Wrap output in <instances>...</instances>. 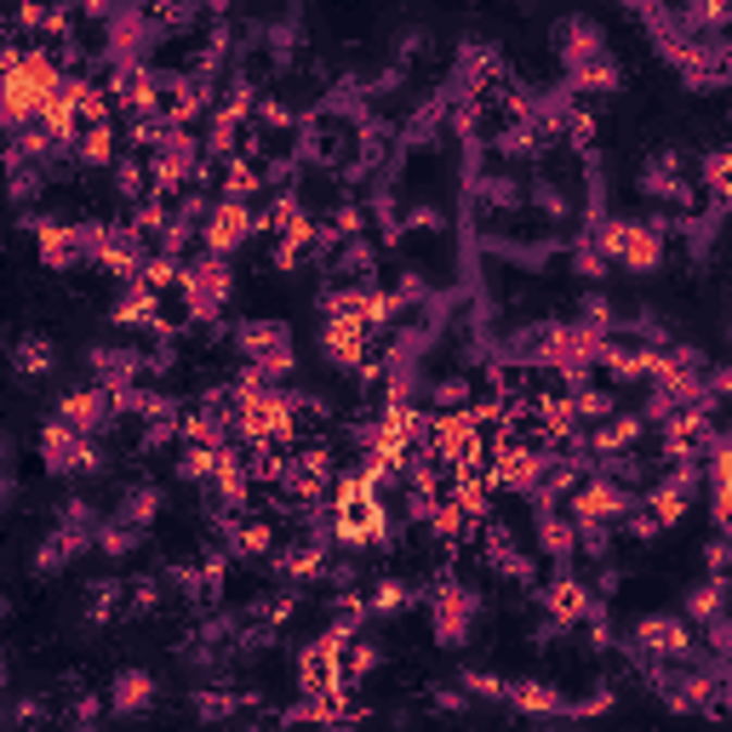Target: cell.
Here are the masks:
<instances>
[{
    "instance_id": "cell-5",
    "label": "cell",
    "mask_w": 732,
    "mask_h": 732,
    "mask_svg": "<svg viewBox=\"0 0 732 732\" xmlns=\"http://www.w3.org/2000/svg\"><path fill=\"white\" fill-rule=\"evenodd\" d=\"M252 229H258L252 201H235V195H224V201H212L207 224H201V247L229 258L235 247H247V240H252Z\"/></svg>"
},
{
    "instance_id": "cell-21",
    "label": "cell",
    "mask_w": 732,
    "mask_h": 732,
    "mask_svg": "<svg viewBox=\"0 0 732 732\" xmlns=\"http://www.w3.org/2000/svg\"><path fill=\"white\" fill-rule=\"evenodd\" d=\"M412 601V590L401 584V579H384V584H372V595H367V612H401Z\"/></svg>"
},
{
    "instance_id": "cell-6",
    "label": "cell",
    "mask_w": 732,
    "mask_h": 732,
    "mask_svg": "<svg viewBox=\"0 0 732 732\" xmlns=\"http://www.w3.org/2000/svg\"><path fill=\"white\" fill-rule=\"evenodd\" d=\"M58 418H70L80 435H98V430H109V424L121 418L115 389H103V384H92V389H70V395L58 401Z\"/></svg>"
},
{
    "instance_id": "cell-31",
    "label": "cell",
    "mask_w": 732,
    "mask_h": 732,
    "mask_svg": "<svg viewBox=\"0 0 732 732\" xmlns=\"http://www.w3.org/2000/svg\"><path fill=\"white\" fill-rule=\"evenodd\" d=\"M538 207H544L549 218H567V195H561L556 184H544V189H538Z\"/></svg>"
},
{
    "instance_id": "cell-8",
    "label": "cell",
    "mask_w": 732,
    "mask_h": 732,
    "mask_svg": "<svg viewBox=\"0 0 732 732\" xmlns=\"http://www.w3.org/2000/svg\"><path fill=\"white\" fill-rule=\"evenodd\" d=\"M35 447H40V463L63 475V470H80L86 435L70 424V418H47V424H40V435H35Z\"/></svg>"
},
{
    "instance_id": "cell-4",
    "label": "cell",
    "mask_w": 732,
    "mask_h": 732,
    "mask_svg": "<svg viewBox=\"0 0 732 732\" xmlns=\"http://www.w3.org/2000/svg\"><path fill=\"white\" fill-rule=\"evenodd\" d=\"M229 286H235V281H229V258L201 247V258H195V263H184V286H177V293H184L189 315L212 321V315H218V303L229 298Z\"/></svg>"
},
{
    "instance_id": "cell-1",
    "label": "cell",
    "mask_w": 732,
    "mask_h": 732,
    "mask_svg": "<svg viewBox=\"0 0 732 732\" xmlns=\"http://www.w3.org/2000/svg\"><path fill=\"white\" fill-rule=\"evenodd\" d=\"M70 80V70L58 63V52L47 47H17L7 52V80H0V109H7V126L12 132H29L40 126V115H47V103L58 98V86Z\"/></svg>"
},
{
    "instance_id": "cell-16",
    "label": "cell",
    "mask_w": 732,
    "mask_h": 732,
    "mask_svg": "<svg viewBox=\"0 0 732 732\" xmlns=\"http://www.w3.org/2000/svg\"><path fill=\"white\" fill-rule=\"evenodd\" d=\"M704 481L716 498H732V435L709 441V458H704Z\"/></svg>"
},
{
    "instance_id": "cell-13",
    "label": "cell",
    "mask_w": 732,
    "mask_h": 732,
    "mask_svg": "<svg viewBox=\"0 0 732 732\" xmlns=\"http://www.w3.org/2000/svg\"><path fill=\"white\" fill-rule=\"evenodd\" d=\"M75 161H80V166H115V161H121V132H115V121L86 126L80 144H75Z\"/></svg>"
},
{
    "instance_id": "cell-28",
    "label": "cell",
    "mask_w": 732,
    "mask_h": 732,
    "mask_svg": "<svg viewBox=\"0 0 732 732\" xmlns=\"http://www.w3.org/2000/svg\"><path fill=\"white\" fill-rule=\"evenodd\" d=\"M126 595H132V612H149V607H161V584H154V579H138V584H132Z\"/></svg>"
},
{
    "instance_id": "cell-19",
    "label": "cell",
    "mask_w": 732,
    "mask_h": 732,
    "mask_svg": "<svg viewBox=\"0 0 732 732\" xmlns=\"http://www.w3.org/2000/svg\"><path fill=\"white\" fill-rule=\"evenodd\" d=\"M572 412H579V424H607V418L618 412V395L612 389H572Z\"/></svg>"
},
{
    "instance_id": "cell-18",
    "label": "cell",
    "mask_w": 732,
    "mask_h": 732,
    "mask_svg": "<svg viewBox=\"0 0 732 732\" xmlns=\"http://www.w3.org/2000/svg\"><path fill=\"white\" fill-rule=\"evenodd\" d=\"M229 544L240 549V556H270L275 549V521H235Z\"/></svg>"
},
{
    "instance_id": "cell-7",
    "label": "cell",
    "mask_w": 732,
    "mask_h": 732,
    "mask_svg": "<svg viewBox=\"0 0 732 732\" xmlns=\"http://www.w3.org/2000/svg\"><path fill=\"white\" fill-rule=\"evenodd\" d=\"M435 641L441 647H463V635H470V618H475V595L470 590H458V584H441L435 590Z\"/></svg>"
},
{
    "instance_id": "cell-9",
    "label": "cell",
    "mask_w": 732,
    "mask_h": 732,
    "mask_svg": "<svg viewBox=\"0 0 732 732\" xmlns=\"http://www.w3.org/2000/svg\"><path fill=\"white\" fill-rule=\"evenodd\" d=\"M544 601H549V630L544 635H561L567 624H584L590 607H595V595H590L584 579H567V572H561V579L544 590Z\"/></svg>"
},
{
    "instance_id": "cell-22",
    "label": "cell",
    "mask_w": 732,
    "mask_h": 732,
    "mask_svg": "<svg viewBox=\"0 0 732 732\" xmlns=\"http://www.w3.org/2000/svg\"><path fill=\"white\" fill-rule=\"evenodd\" d=\"M686 618H698V624H716V618H721V579L704 584V590H693V601H686Z\"/></svg>"
},
{
    "instance_id": "cell-11",
    "label": "cell",
    "mask_w": 732,
    "mask_h": 732,
    "mask_svg": "<svg viewBox=\"0 0 732 732\" xmlns=\"http://www.w3.org/2000/svg\"><path fill=\"white\" fill-rule=\"evenodd\" d=\"M641 435H647V424H641V412H624V418H607V424H595L590 430V452L595 458H618V452H630L641 447Z\"/></svg>"
},
{
    "instance_id": "cell-3",
    "label": "cell",
    "mask_w": 732,
    "mask_h": 732,
    "mask_svg": "<svg viewBox=\"0 0 732 732\" xmlns=\"http://www.w3.org/2000/svg\"><path fill=\"white\" fill-rule=\"evenodd\" d=\"M635 509V493L618 475H607V470H595V475H584L579 486L567 493V516L572 521H601V526H612V521H624Z\"/></svg>"
},
{
    "instance_id": "cell-26",
    "label": "cell",
    "mask_w": 732,
    "mask_h": 732,
    "mask_svg": "<svg viewBox=\"0 0 732 732\" xmlns=\"http://www.w3.org/2000/svg\"><path fill=\"white\" fill-rule=\"evenodd\" d=\"M98 549H103V556H126V549H132V521H121V526H98Z\"/></svg>"
},
{
    "instance_id": "cell-23",
    "label": "cell",
    "mask_w": 732,
    "mask_h": 732,
    "mask_svg": "<svg viewBox=\"0 0 732 732\" xmlns=\"http://www.w3.org/2000/svg\"><path fill=\"white\" fill-rule=\"evenodd\" d=\"M367 670H379V647H372V641H355V635H349V647H344V675L355 681V675H367Z\"/></svg>"
},
{
    "instance_id": "cell-30",
    "label": "cell",
    "mask_w": 732,
    "mask_h": 732,
    "mask_svg": "<svg viewBox=\"0 0 732 732\" xmlns=\"http://www.w3.org/2000/svg\"><path fill=\"white\" fill-rule=\"evenodd\" d=\"M463 686H470V693H475V698H504V681H493V675H481V670H475V675H463Z\"/></svg>"
},
{
    "instance_id": "cell-33",
    "label": "cell",
    "mask_w": 732,
    "mask_h": 732,
    "mask_svg": "<svg viewBox=\"0 0 732 732\" xmlns=\"http://www.w3.org/2000/svg\"><path fill=\"white\" fill-rule=\"evenodd\" d=\"M75 7H109V0H75Z\"/></svg>"
},
{
    "instance_id": "cell-32",
    "label": "cell",
    "mask_w": 732,
    "mask_h": 732,
    "mask_svg": "<svg viewBox=\"0 0 732 732\" xmlns=\"http://www.w3.org/2000/svg\"><path fill=\"white\" fill-rule=\"evenodd\" d=\"M709 389H716V395H732V367H721L716 379H709Z\"/></svg>"
},
{
    "instance_id": "cell-12",
    "label": "cell",
    "mask_w": 732,
    "mask_h": 732,
    "mask_svg": "<svg viewBox=\"0 0 732 732\" xmlns=\"http://www.w3.org/2000/svg\"><path fill=\"white\" fill-rule=\"evenodd\" d=\"M538 549H544L549 561H567L572 549H579V521H572L567 509L549 504L544 516H538Z\"/></svg>"
},
{
    "instance_id": "cell-29",
    "label": "cell",
    "mask_w": 732,
    "mask_h": 732,
    "mask_svg": "<svg viewBox=\"0 0 732 732\" xmlns=\"http://www.w3.org/2000/svg\"><path fill=\"white\" fill-rule=\"evenodd\" d=\"M258 121H263V126H293V109L275 103V98H263V103H258Z\"/></svg>"
},
{
    "instance_id": "cell-20",
    "label": "cell",
    "mask_w": 732,
    "mask_h": 732,
    "mask_svg": "<svg viewBox=\"0 0 732 732\" xmlns=\"http://www.w3.org/2000/svg\"><path fill=\"white\" fill-rule=\"evenodd\" d=\"M154 516H161V493H154V486H132V493H126V509H121V521L149 526Z\"/></svg>"
},
{
    "instance_id": "cell-14",
    "label": "cell",
    "mask_w": 732,
    "mask_h": 732,
    "mask_svg": "<svg viewBox=\"0 0 732 732\" xmlns=\"http://www.w3.org/2000/svg\"><path fill=\"white\" fill-rule=\"evenodd\" d=\"M504 698L516 709H526V716H561V709H567L561 693H556V686H544V681H509Z\"/></svg>"
},
{
    "instance_id": "cell-27",
    "label": "cell",
    "mask_w": 732,
    "mask_h": 732,
    "mask_svg": "<svg viewBox=\"0 0 732 732\" xmlns=\"http://www.w3.org/2000/svg\"><path fill=\"white\" fill-rule=\"evenodd\" d=\"M584 326H595V332H607V326H612V303H607L601 293H590V298H584Z\"/></svg>"
},
{
    "instance_id": "cell-2",
    "label": "cell",
    "mask_w": 732,
    "mask_h": 732,
    "mask_svg": "<svg viewBox=\"0 0 732 732\" xmlns=\"http://www.w3.org/2000/svg\"><path fill=\"white\" fill-rule=\"evenodd\" d=\"M607 263H624L630 275H653L663 263V224H630V218H607L595 235Z\"/></svg>"
},
{
    "instance_id": "cell-24",
    "label": "cell",
    "mask_w": 732,
    "mask_h": 732,
    "mask_svg": "<svg viewBox=\"0 0 732 732\" xmlns=\"http://www.w3.org/2000/svg\"><path fill=\"white\" fill-rule=\"evenodd\" d=\"M115 601H121V584L109 579V584H98V590H92V601H86V618H92V624H103V618L115 612Z\"/></svg>"
},
{
    "instance_id": "cell-17",
    "label": "cell",
    "mask_w": 732,
    "mask_h": 732,
    "mask_svg": "<svg viewBox=\"0 0 732 732\" xmlns=\"http://www.w3.org/2000/svg\"><path fill=\"white\" fill-rule=\"evenodd\" d=\"M12 361H17V372H24V379H47V372L58 367V349H52L47 338H40V332H29V338L17 344Z\"/></svg>"
},
{
    "instance_id": "cell-10",
    "label": "cell",
    "mask_w": 732,
    "mask_h": 732,
    "mask_svg": "<svg viewBox=\"0 0 732 732\" xmlns=\"http://www.w3.org/2000/svg\"><path fill=\"white\" fill-rule=\"evenodd\" d=\"M635 647L658 653V658H681V653H693V624H686V618H641Z\"/></svg>"
},
{
    "instance_id": "cell-25",
    "label": "cell",
    "mask_w": 732,
    "mask_h": 732,
    "mask_svg": "<svg viewBox=\"0 0 732 732\" xmlns=\"http://www.w3.org/2000/svg\"><path fill=\"white\" fill-rule=\"evenodd\" d=\"M430 401L435 407H470V379H441Z\"/></svg>"
},
{
    "instance_id": "cell-15",
    "label": "cell",
    "mask_w": 732,
    "mask_h": 732,
    "mask_svg": "<svg viewBox=\"0 0 732 732\" xmlns=\"http://www.w3.org/2000/svg\"><path fill=\"white\" fill-rule=\"evenodd\" d=\"M109 704H115L121 716H132V709H149V704H154V675H149V670H121Z\"/></svg>"
}]
</instances>
